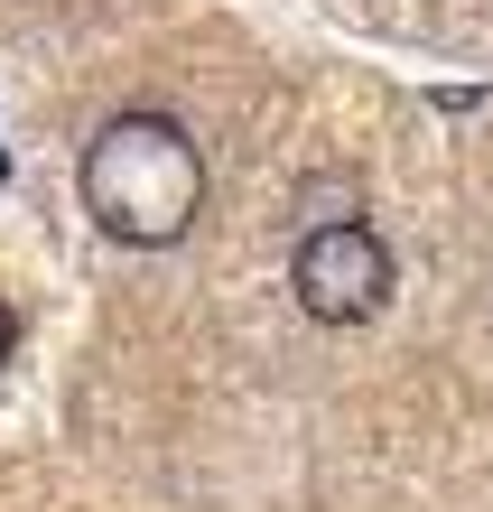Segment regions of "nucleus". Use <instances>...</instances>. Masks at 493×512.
Returning <instances> with one entry per match:
<instances>
[{"mask_svg": "<svg viewBox=\"0 0 493 512\" xmlns=\"http://www.w3.org/2000/svg\"><path fill=\"white\" fill-rule=\"evenodd\" d=\"M75 187H84V215H94L112 243L159 252V243H177V233L196 224L205 159H196L187 122H168V112H112V122L84 140Z\"/></svg>", "mask_w": 493, "mask_h": 512, "instance_id": "nucleus-1", "label": "nucleus"}, {"mask_svg": "<svg viewBox=\"0 0 493 512\" xmlns=\"http://www.w3.org/2000/svg\"><path fill=\"white\" fill-rule=\"evenodd\" d=\"M289 289H298V308L317 317V326H363V317H382V298H391V252H382V233L354 224V215L307 224L298 252H289Z\"/></svg>", "mask_w": 493, "mask_h": 512, "instance_id": "nucleus-2", "label": "nucleus"}, {"mask_svg": "<svg viewBox=\"0 0 493 512\" xmlns=\"http://www.w3.org/2000/svg\"><path fill=\"white\" fill-rule=\"evenodd\" d=\"M10 345H19V308L0 298V364H10Z\"/></svg>", "mask_w": 493, "mask_h": 512, "instance_id": "nucleus-3", "label": "nucleus"}]
</instances>
